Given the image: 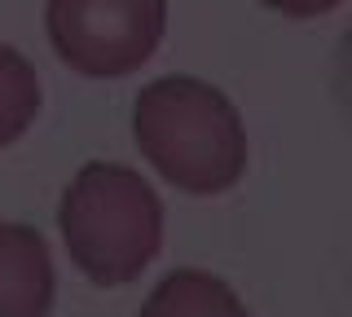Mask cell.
<instances>
[{
    "instance_id": "obj_2",
    "label": "cell",
    "mask_w": 352,
    "mask_h": 317,
    "mask_svg": "<svg viewBox=\"0 0 352 317\" xmlns=\"http://www.w3.org/2000/svg\"><path fill=\"white\" fill-rule=\"evenodd\" d=\"M71 265L97 287L141 278L163 247V203L124 163H84L58 207Z\"/></svg>"
},
{
    "instance_id": "obj_7",
    "label": "cell",
    "mask_w": 352,
    "mask_h": 317,
    "mask_svg": "<svg viewBox=\"0 0 352 317\" xmlns=\"http://www.w3.org/2000/svg\"><path fill=\"white\" fill-rule=\"evenodd\" d=\"M260 5H269L282 18H322L330 9H339L344 0H260Z\"/></svg>"
},
{
    "instance_id": "obj_1",
    "label": "cell",
    "mask_w": 352,
    "mask_h": 317,
    "mask_svg": "<svg viewBox=\"0 0 352 317\" xmlns=\"http://www.w3.org/2000/svg\"><path fill=\"white\" fill-rule=\"evenodd\" d=\"M141 159L194 199L234 190L247 172V128L238 106L194 75H159L132 102Z\"/></svg>"
},
{
    "instance_id": "obj_3",
    "label": "cell",
    "mask_w": 352,
    "mask_h": 317,
    "mask_svg": "<svg viewBox=\"0 0 352 317\" xmlns=\"http://www.w3.org/2000/svg\"><path fill=\"white\" fill-rule=\"evenodd\" d=\"M53 53L88 80H124L154 58L168 31V0H49Z\"/></svg>"
},
{
    "instance_id": "obj_6",
    "label": "cell",
    "mask_w": 352,
    "mask_h": 317,
    "mask_svg": "<svg viewBox=\"0 0 352 317\" xmlns=\"http://www.w3.org/2000/svg\"><path fill=\"white\" fill-rule=\"evenodd\" d=\"M40 115V75L18 49L0 45V150L36 124Z\"/></svg>"
},
{
    "instance_id": "obj_4",
    "label": "cell",
    "mask_w": 352,
    "mask_h": 317,
    "mask_svg": "<svg viewBox=\"0 0 352 317\" xmlns=\"http://www.w3.org/2000/svg\"><path fill=\"white\" fill-rule=\"evenodd\" d=\"M53 256L31 225H0V317H49Z\"/></svg>"
},
{
    "instance_id": "obj_8",
    "label": "cell",
    "mask_w": 352,
    "mask_h": 317,
    "mask_svg": "<svg viewBox=\"0 0 352 317\" xmlns=\"http://www.w3.org/2000/svg\"><path fill=\"white\" fill-rule=\"evenodd\" d=\"M344 62H348V89H352V36H348V45H344Z\"/></svg>"
},
{
    "instance_id": "obj_5",
    "label": "cell",
    "mask_w": 352,
    "mask_h": 317,
    "mask_svg": "<svg viewBox=\"0 0 352 317\" xmlns=\"http://www.w3.org/2000/svg\"><path fill=\"white\" fill-rule=\"evenodd\" d=\"M141 317H251V313L234 295V287L220 282L216 273L176 269L150 291V300L141 304Z\"/></svg>"
}]
</instances>
